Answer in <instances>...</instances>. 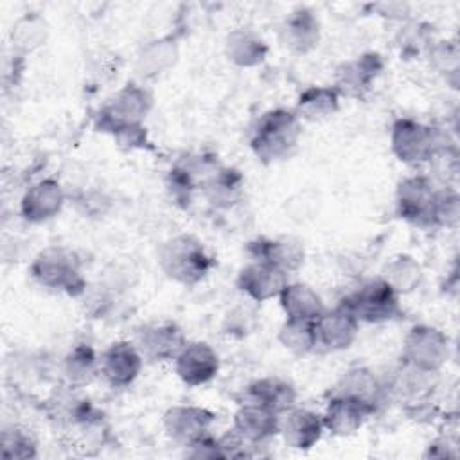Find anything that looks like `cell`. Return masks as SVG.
<instances>
[{
	"mask_svg": "<svg viewBox=\"0 0 460 460\" xmlns=\"http://www.w3.org/2000/svg\"><path fill=\"white\" fill-rule=\"evenodd\" d=\"M225 52L239 66H257L268 54V45L250 29H235L226 36Z\"/></svg>",
	"mask_w": 460,
	"mask_h": 460,
	"instance_id": "25",
	"label": "cell"
},
{
	"mask_svg": "<svg viewBox=\"0 0 460 460\" xmlns=\"http://www.w3.org/2000/svg\"><path fill=\"white\" fill-rule=\"evenodd\" d=\"M280 307L289 320H307L316 322V318L325 311L320 295L307 284L288 282L279 295Z\"/></svg>",
	"mask_w": 460,
	"mask_h": 460,
	"instance_id": "22",
	"label": "cell"
},
{
	"mask_svg": "<svg viewBox=\"0 0 460 460\" xmlns=\"http://www.w3.org/2000/svg\"><path fill=\"white\" fill-rule=\"evenodd\" d=\"M158 264L174 282L194 286L212 270L214 259L207 253L201 241L181 234L162 244L158 252Z\"/></svg>",
	"mask_w": 460,
	"mask_h": 460,
	"instance_id": "2",
	"label": "cell"
},
{
	"mask_svg": "<svg viewBox=\"0 0 460 460\" xmlns=\"http://www.w3.org/2000/svg\"><path fill=\"white\" fill-rule=\"evenodd\" d=\"M429 58L433 61V65L446 74H456L458 70V49L455 43L451 41H440L437 43L431 52Z\"/></svg>",
	"mask_w": 460,
	"mask_h": 460,
	"instance_id": "35",
	"label": "cell"
},
{
	"mask_svg": "<svg viewBox=\"0 0 460 460\" xmlns=\"http://www.w3.org/2000/svg\"><path fill=\"white\" fill-rule=\"evenodd\" d=\"M376 408L377 406L368 401L352 395L332 394L327 401L325 413L322 415L323 429L338 437L352 435L367 422L370 415H374Z\"/></svg>",
	"mask_w": 460,
	"mask_h": 460,
	"instance_id": "10",
	"label": "cell"
},
{
	"mask_svg": "<svg viewBox=\"0 0 460 460\" xmlns=\"http://www.w3.org/2000/svg\"><path fill=\"white\" fill-rule=\"evenodd\" d=\"M288 279L289 275L277 266L266 261L252 259V262L239 271L235 286L253 302H266L280 295L284 286L289 282Z\"/></svg>",
	"mask_w": 460,
	"mask_h": 460,
	"instance_id": "12",
	"label": "cell"
},
{
	"mask_svg": "<svg viewBox=\"0 0 460 460\" xmlns=\"http://www.w3.org/2000/svg\"><path fill=\"white\" fill-rule=\"evenodd\" d=\"M243 176L234 169H219L205 183V194L216 207H230L241 194Z\"/></svg>",
	"mask_w": 460,
	"mask_h": 460,
	"instance_id": "31",
	"label": "cell"
},
{
	"mask_svg": "<svg viewBox=\"0 0 460 460\" xmlns=\"http://www.w3.org/2000/svg\"><path fill=\"white\" fill-rule=\"evenodd\" d=\"M279 433L293 449H311L323 433L322 415L305 408H289L279 417Z\"/></svg>",
	"mask_w": 460,
	"mask_h": 460,
	"instance_id": "17",
	"label": "cell"
},
{
	"mask_svg": "<svg viewBox=\"0 0 460 460\" xmlns=\"http://www.w3.org/2000/svg\"><path fill=\"white\" fill-rule=\"evenodd\" d=\"M458 194L451 187L437 189L433 205V226H455L458 221Z\"/></svg>",
	"mask_w": 460,
	"mask_h": 460,
	"instance_id": "33",
	"label": "cell"
},
{
	"mask_svg": "<svg viewBox=\"0 0 460 460\" xmlns=\"http://www.w3.org/2000/svg\"><path fill=\"white\" fill-rule=\"evenodd\" d=\"M246 401L266 406L280 415L295 406L296 390L291 383L280 377H261L248 386Z\"/></svg>",
	"mask_w": 460,
	"mask_h": 460,
	"instance_id": "23",
	"label": "cell"
},
{
	"mask_svg": "<svg viewBox=\"0 0 460 460\" xmlns=\"http://www.w3.org/2000/svg\"><path fill=\"white\" fill-rule=\"evenodd\" d=\"M320 23L309 9L293 11L280 27V41L286 49L305 54L318 45Z\"/></svg>",
	"mask_w": 460,
	"mask_h": 460,
	"instance_id": "21",
	"label": "cell"
},
{
	"mask_svg": "<svg viewBox=\"0 0 460 460\" xmlns=\"http://www.w3.org/2000/svg\"><path fill=\"white\" fill-rule=\"evenodd\" d=\"M144 365V356L131 341L111 343L99 358V374L108 385L122 388L131 385Z\"/></svg>",
	"mask_w": 460,
	"mask_h": 460,
	"instance_id": "11",
	"label": "cell"
},
{
	"mask_svg": "<svg viewBox=\"0 0 460 460\" xmlns=\"http://www.w3.org/2000/svg\"><path fill=\"white\" fill-rule=\"evenodd\" d=\"M332 394L352 395V397L368 401L374 406H377L379 397L383 394V386L379 385L377 377L368 368L358 367V368H350L343 374V377L338 381Z\"/></svg>",
	"mask_w": 460,
	"mask_h": 460,
	"instance_id": "26",
	"label": "cell"
},
{
	"mask_svg": "<svg viewBox=\"0 0 460 460\" xmlns=\"http://www.w3.org/2000/svg\"><path fill=\"white\" fill-rule=\"evenodd\" d=\"M447 146L444 131L413 119H399L392 126L390 147L404 164L429 162L447 153Z\"/></svg>",
	"mask_w": 460,
	"mask_h": 460,
	"instance_id": "3",
	"label": "cell"
},
{
	"mask_svg": "<svg viewBox=\"0 0 460 460\" xmlns=\"http://www.w3.org/2000/svg\"><path fill=\"white\" fill-rule=\"evenodd\" d=\"M151 108V95L138 84H126L99 111V129L117 133L128 126H140Z\"/></svg>",
	"mask_w": 460,
	"mask_h": 460,
	"instance_id": "7",
	"label": "cell"
},
{
	"mask_svg": "<svg viewBox=\"0 0 460 460\" xmlns=\"http://www.w3.org/2000/svg\"><path fill=\"white\" fill-rule=\"evenodd\" d=\"M383 279L392 286L397 295L413 291L422 280L420 264L410 255L394 257L383 270Z\"/></svg>",
	"mask_w": 460,
	"mask_h": 460,
	"instance_id": "29",
	"label": "cell"
},
{
	"mask_svg": "<svg viewBox=\"0 0 460 460\" xmlns=\"http://www.w3.org/2000/svg\"><path fill=\"white\" fill-rule=\"evenodd\" d=\"M63 203L65 192L58 180L45 178L27 189L20 203V214L29 223H43L59 214Z\"/></svg>",
	"mask_w": 460,
	"mask_h": 460,
	"instance_id": "19",
	"label": "cell"
},
{
	"mask_svg": "<svg viewBox=\"0 0 460 460\" xmlns=\"http://www.w3.org/2000/svg\"><path fill=\"white\" fill-rule=\"evenodd\" d=\"M248 252L253 259L266 261L288 275H293L304 264V248L298 241L291 237H261L248 244Z\"/></svg>",
	"mask_w": 460,
	"mask_h": 460,
	"instance_id": "20",
	"label": "cell"
},
{
	"mask_svg": "<svg viewBox=\"0 0 460 460\" xmlns=\"http://www.w3.org/2000/svg\"><path fill=\"white\" fill-rule=\"evenodd\" d=\"M63 370L72 386H84L99 374V358L90 345L79 343L66 354Z\"/></svg>",
	"mask_w": 460,
	"mask_h": 460,
	"instance_id": "27",
	"label": "cell"
},
{
	"mask_svg": "<svg viewBox=\"0 0 460 460\" xmlns=\"http://www.w3.org/2000/svg\"><path fill=\"white\" fill-rule=\"evenodd\" d=\"M435 194L437 189L428 176L415 174L404 178L395 192L399 216L419 226H433Z\"/></svg>",
	"mask_w": 460,
	"mask_h": 460,
	"instance_id": "8",
	"label": "cell"
},
{
	"mask_svg": "<svg viewBox=\"0 0 460 460\" xmlns=\"http://www.w3.org/2000/svg\"><path fill=\"white\" fill-rule=\"evenodd\" d=\"M340 108V93L334 86H309L296 101L295 113L302 120H322L334 115Z\"/></svg>",
	"mask_w": 460,
	"mask_h": 460,
	"instance_id": "24",
	"label": "cell"
},
{
	"mask_svg": "<svg viewBox=\"0 0 460 460\" xmlns=\"http://www.w3.org/2000/svg\"><path fill=\"white\" fill-rule=\"evenodd\" d=\"M47 38V25L40 16L27 14L13 27V45L20 52H31Z\"/></svg>",
	"mask_w": 460,
	"mask_h": 460,
	"instance_id": "32",
	"label": "cell"
},
{
	"mask_svg": "<svg viewBox=\"0 0 460 460\" xmlns=\"http://www.w3.org/2000/svg\"><path fill=\"white\" fill-rule=\"evenodd\" d=\"M279 341L284 349L296 356H304L316 349V327L314 322L307 320H289L279 329Z\"/></svg>",
	"mask_w": 460,
	"mask_h": 460,
	"instance_id": "30",
	"label": "cell"
},
{
	"mask_svg": "<svg viewBox=\"0 0 460 460\" xmlns=\"http://www.w3.org/2000/svg\"><path fill=\"white\" fill-rule=\"evenodd\" d=\"M4 458H32L36 456V444L29 433L20 428L5 429L2 435Z\"/></svg>",
	"mask_w": 460,
	"mask_h": 460,
	"instance_id": "34",
	"label": "cell"
},
{
	"mask_svg": "<svg viewBox=\"0 0 460 460\" xmlns=\"http://www.w3.org/2000/svg\"><path fill=\"white\" fill-rule=\"evenodd\" d=\"M316 345L325 350H343L352 345L358 336L359 322L341 302L327 309L316 318Z\"/></svg>",
	"mask_w": 460,
	"mask_h": 460,
	"instance_id": "14",
	"label": "cell"
},
{
	"mask_svg": "<svg viewBox=\"0 0 460 460\" xmlns=\"http://www.w3.org/2000/svg\"><path fill=\"white\" fill-rule=\"evenodd\" d=\"M279 413L252 401H244L234 415V431L250 446L266 442L279 433Z\"/></svg>",
	"mask_w": 460,
	"mask_h": 460,
	"instance_id": "18",
	"label": "cell"
},
{
	"mask_svg": "<svg viewBox=\"0 0 460 460\" xmlns=\"http://www.w3.org/2000/svg\"><path fill=\"white\" fill-rule=\"evenodd\" d=\"M449 359V340L447 336L431 325H415L404 338L402 361L410 367L435 372Z\"/></svg>",
	"mask_w": 460,
	"mask_h": 460,
	"instance_id": "6",
	"label": "cell"
},
{
	"mask_svg": "<svg viewBox=\"0 0 460 460\" xmlns=\"http://www.w3.org/2000/svg\"><path fill=\"white\" fill-rule=\"evenodd\" d=\"M32 277L45 288L65 291L77 296L86 291V280L81 273L79 257L63 246H49L41 250L32 266Z\"/></svg>",
	"mask_w": 460,
	"mask_h": 460,
	"instance_id": "4",
	"label": "cell"
},
{
	"mask_svg": "<svg viewBox=\"0 0 460 460\" xmlns=\"http://www.w3.org/2000/svg\"><path fill=\"white\" fill-rule=\"evenodd\" d=\"M216 415L201 406H172L164 415V428L167 435L181 446H192L203 437L210 435V426Z\"/></svg>",
	"mask_w": 460,
	"mask_h": 460,
	"instance_id": "13",
	"label": "cell"
},
{
	"mask_svg": "<svg viewBox=\"0 0 460 460\" xmlns=\"http://www.w3.org/2000/svg\"><path fill=\"white\" fill-rule=\"evenodd\" d=\"M178 56L176 45L169 38L151 41L137 59V70L144 77H153L174 65Z\"/></svg>",
	"mask_w": 460,
	"mask_h": 460,
	"instance_id": "28",
	"label": "cell"
},
{
	"mask_svg": "<svg viewBox=\"0 0 460 460\" xmlns=\"http://www.w3.org/2000/svg\"><path fill=\"white\" fill-rule=\"evenodd\" d=\"M341 304L349 307L359 323H381L401 314L399 295L383 277L365 280L349 296H345Z\"/></svg>",
	"mask_w": 460,
	"mask_h": 460,
	"instance_id": "5",
	"label": "cell"
},
{
	"mask_svg": "<svg viewBox=\"0 0 460 460\" xmlns=\"http://www.w3.org/2000/svg\"><path fill=\"white\" fill-rule=\"evenodd\" d=\"M174 370L185 385L199 386L216 377L219 370V356L205 341H187L174 358Z\"/></svg>",
	"mask_w": 460,
	"mask_h": 460,
	"instance_id": "15",
	"label": "cell"
},
{
	"mask_svg": "<svg viewBox=\"0 0 460 460\" xmlns=\"http://www.w3.org/2000/svg\"><path fill=\"white\" fill-rule=\"evenodd\" d=\"M185 345L187 338L183 331L171 320L146 323L137 332V349L151 361L174 359Z\"/></svg>",
	"mask_w": 460,
	"mask_h": 460,
	"instance_id": "9",
	"label": "cell"
},
{
	"mask_svg": "<svg viewBox=\"0 0 460 460\" xmlns=\"http://www.w3.org/2000/svg\"><path fill=\"white\" fill-rule=\"evenodd\" d=\"M383 70V59L376 52L361 54L336 70L334 90L347 97H363Z\"/></svg>",
	"mask_w": 460,
	"mask_h": 460,
	"instance_id": "16",
	"label": "cell"
},
{
	"mask_svg": "<svg viewBox=\"0 0 460 460\" xmlns=\"http://www.w3.org/2000/svg\"><path fill=\"white\" fill-rule=\"evenodd\" d=\"M302 135L300 119L293 110L275 108L261 115L255 124L250 146L255 156L264 164L289 158Z\"/></svg>",
	"mask_w": 460,
	"mask_h": 460,
	"instance_id": "1",
	"label": "cell"
}]
</instances>
